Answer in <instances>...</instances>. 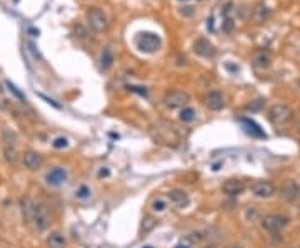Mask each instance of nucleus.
Masks as SVG:
<instances>
[{"mask_svg": "<svg viewBox=\"0 0 300 248\" xmlns=\"http://www.w3.org/2000/svg\"><path fill=\"white\" fill-rule=\"evenodd\" d=\"M194 235H197V233H194ZM188 240H195V237H188ZM202 240V237H197V242Z\"/></svg>", "mask_w": 300, "mask_h": 248, "instance_id": "obj_32", "label": "nucleus"}, {"mask_svg": "<svg viewBox=\"0 0 300 248\" xmlns=\"http://www.w3.org/2000/svg\"><path fill=\"white\" fill-rule=\"evenodd\" d=\"M154 225H155V220H154V218H152V217H145V222H144V225H142L144 233H147L148 230H152Z\"/></svg>", "mask_w": 300, "mask_h": 248, "instance_id": "obj_27", "label": "nucleus"}, {"mask_svg": "<svg viewBox=\"0 0 300 248\" xmlns=\"http://www.w3.org/2000/svg\"><path fill=\"white\" fill-rule=\"evenodd\" d=\"M288 217L282 213H268L262 218V228L268 233H278L288 225Z\"/></svg>", "mask_w": 300, "mask_h": 248, "instance_id": "obj_1", "label": "nucleus"}, {"mask_svg": "<svg viewBox=\"0 0 300 248\" xmlns=\"http://www.w3.org/2000/svg\"><path fill=\"white\" fill-rule=\"evenodd\" d=\"M4 157H5V160H7L8 163H12V165H15V163H17V160H18V152H17V148L12 147V145H5V147H4Z\"/></svg>", "mask_w": 300, "mask_h": 248, "instance_id": "obj_21", "label": "nucleus"}, {"mask_svg": "<svg viewBox=\"0 0 300 248\" xmlns=\"http://www.w3.org/2000/svg\"><path fill=\"white\" fill-rule=\"evenodd\" d=\"M298 197H300V188H298Z\"/></svg>", "mask_w": 300, "mask_h": 248, "instance_id": "obj_37", "label": "nucleus"}, {"mask_svg": "<svg viewBox=\"0 0 300 248\" xmlns=\"http://www.w3.org/2000/svg\"><path fill=\"white\" fill-rule=\"evenodd\" d=\"M24 165L28 168V170H38L40 167L44 165V157L40 155L38 152H27L24 153Z\"/></svg>", "mask_w": 300, "mask_h": 248, "instance_id": "obj_13", "label": "nucleus"}, {"mask_svg": "<svg viewBox=\"0 0 300 248\" xmlns=\"http://www.w3.org/2000/svg\"><path fill=\"white\" fill-rule=\"evenodd\" d=\"M194 50H195L197 55L204 57V58H212V57H215V53H217L214 43H210V40H207V38H204V37H200V38L195 40Z\"/></svg>", "mask_w": 300, "mask_h": 248, "instance_id": "obj_7", "label": "nucleus"}, {"mask_svg": "<svg viewBox=\"0 0 300 248\" xmlns=\"http://www.w3.org/2000/svg\"><path fill=\"white\" fill-rule=\"evenodd\" d=\"M222 30L225 33H230L234 30V20L230 17H225V20L222 22Z\"/></svg>", "mask_w": 300, "mask_h": 248, "instance_id": "obj_26", "label": "nucleus"}, {"mask_svg": "<svg viewBox=\"0 0 300 248\" xmlns=\"http://www.w3.org/2000/svg\"><path fill=\"white\" fill-rule=\"evenodd\" d=\"M7 87L10 88V90H12L14 93H15V95H17L18 98H20V100H25V97H24V93H20L18 90H17V87H15L14 85V83H10V82H7Z\"/></svg>", "mask_w": 300, "mask_h": 248, "instance_id": "obj_30", "label": "nucleus"}, {"mask_svg": "<svg viewBox=\"0 0 300 248\" xmlns=\"http://www.w3.org/2000/svg\"><path fill=\"white\" fill-rule=\"evenodd\" d=\"M184 2H187V0H184Z\"/></svg>", "mask_w": 300, "mask_h": 248, "instance_id": "obj_38", "label": "nucleus"}, {"mask_svg": "<svg viewBox=\"0 0 300 248\" xmlns=\"http://www.w3.org/2000/svg\"><path fill=\"white\" fill-rule=\"evenodd\" d=\"M284 197H285V200H288V202H294L295 198L298 197V187L295 185V183H287V185L284 187Z\"/></svg>", "mask_w": 300, "mask_h": 248, "instance_id": "obj_20", "label": "nucleus"}, {"mask_svg": "<svg viewBox=\"0 0 300 248\" xmlns=\"http://www.w3.org/2000/svg\"><path fill=\"white\" fill-rule=\"evenodd\" d=\"M245 190V183L242 180H237V178H230V180L224 182L222 185V192L228 197H237L240 193H244Z\"/></svg>", "mask_w": 300, "mask_h": 248, "instance_id": "obj_10", "label": "nucleus"}, {"mask_svg": "<svg viewBox=\"0 0 300 248\" xmlns=\"http://www.w3.org/2000/svg\"><path fill=\"white\" fill-rule=\"evenodd\" d=\"M252 192H254V195L258 198H270L275 193V187L267 180H260V182H255L252 185Z\"/></svg>", "mask_w": 300, "mask_h": 248, "instance_id": "obj_8", "label": "nucleus"}, {"mask_svg": "<svg viewBox=\"0 0 300 248\" xmlns=\"http://www.w3.org/2000/svg\"><path fill=\"white\" fill-rule=\"evenodd\" d=\"M87 22H88L90 28L95 32H105L108 27L107 15L104 13V10H100V8H97V7L90 8V10L87 12Z\"/></svg>", "mask_w": 300, "mask_h": 248, "instance_id": "obj_3", "label": "nucleus"}, {"mask_svg": "<svg viewBox=\"0 0 300 248\" xmlns=\"http://www.w3.org/2000/svg\"><path fill=\"white\" fill-rule=\"evenodd\" d=\"M194 7H190V5H185V7H182L180 8V13H182L184 17H192L194 15Z\"/></svg>", "mask_w": 300, "mask_h": 248, "instance_id": "obj_29", "label": "nucleus"}, {"mask_svg": "<svg viewBox=\"0 0 300 248\" xmlns=\"http://www.w3.org/2000/svg\"><path fill=\"white\" fill-rule=\"evenodd\" d=\"M34 210H35V203L30 197H22L20 198V213H22V218L25 223H32L34 218Z\"/></svg>", "mask_w": 300, "mask_h": 248, "instance_id": "obj_11", "label": "nucleus"}, {"mask_svg": "<svg viewBox=\"0 0 300 248\" xmlns=\"http://www.w3.org/2000/svg\"><path fill=\"white\" fill-rule=\"evenodd\" d=\"M160 45H162V40H160V37L155 35V33H152V32L138 33V37H137L138 50H142L145 53H154L158 50Z\"/></svg>", "mask_w": 300, "mask_h": 248, "instance_id": "obj_2", "label": "nucleus"}, {"mask_svg": "<svg viewBox=\"0 0 300 248\" xmlns=\"http://www.w3.org/2000/svg\"><path fill=\"white\" fill-rule=\"evenodd\" d=\"M240 122H242V125L245 127V130H247L248 133H252L254 137H265L264 130H262V128H260L254 120H248V118H244V120H240Z\"/></svg>", "mask_w": 300, "mask_h": 248, "instance_id": "obj_19", "label": "nucleus"}, {"mask_svg": "<svg viewBox=\"0 0 300 248\" xmlns=\"http://www.w3.org/2000/svg\"><path fill=\"white\" fill-rule=\"evenodd\" d=\"M270 17V8L265 5V3H257L252 12V18L255 23H262Z\"/></svg>", "mask_w": 300, "mask_h": 248, "instance_id": "obj_15", "label": "nucleus"}, {"mask_svg": "<svg viewBox=\"0 0 300 248\" xmlns=\"http://www.w3.org/2000/svg\"><path fill=\"white\" fill-rule=\"evenodd\" d=\"M205 248H217V247H215V245H208V247H205Z\"/></svg>", "mask_w": 300, "mask_h": 248, "instance_id": "obj_36", "label": "nucleus"}, {"mask_svg": "<svg viewBox=\"0 0 300 248\" xmlns=\"http://www.w3.org/2000/svg\"><path fill=\"white\" fill-rule=\"evenodd\" d=\"M4 138H5V145H12V147H15V140H17V137L14 135L12 132H8L7 128H4Z\"/></svg>", "mask_w": 300, "mask_h": 248, "instance_id": "obj_25", "label": "nucleus"}, {"mask_svg": "<svg viewBox=\"0 0 300 248\" xmlns=\"http://www.w3.org/2000/svg\"><path fill=\"white\" fill-rule=\"evenodd\" d=\"M168 198H170V202H172L174 205H177V207H185L188 203L187 192L180 190V188H175V190L170 192L168 193Z\"/></svg>", "mask_w": 300, "mask_h": 248, "instance_id": "obj_17", "label": "nucleus"}, {"mask_svg": "<svg viewBox=\"0 0 300 248\" xmlns=\"http://www.w3.org/2000/svg\"><path fill=\"white\" fill-rule=\"evenodd\" d=\"M175 248H192V247H190V245H182V243H180V245H177Z\"/></svg>", "mask_w": 300, "mask_h": 248, "instance_id": "obj_33", "label": "nucleus"}, {"mask_svg": "<svg viewBox=\"0 0 300 248\" xmlns=\"http://www.w3.org/2000/svg\"><path fill=\"white\" fill-rule=\"evenodd\" d=\"M228 248H242V247H238V245H232V247H228Z\"/></svg>", "mask_w": 300, "mask_h": 248, "instance_id": "obj_35", "label": "nucleus"}, {"mask_svg": "<svg viewBox=\"0 0 300 248\" xmlns=\"http://www.w3.org/2000/svg\"><path fill=\"white\" fill-rule=\"evenodd\" d=\"M47 245L50 248H65V245H67V240H65V237L62 235V233L52 232L47 237Z\"/></svg>", "mask_w": 300, "mask_h": 248, "instance_id": "obj_18", "label": "nucleus"}, {"mask_svg": "<svg viewBox=\"0 0 300 248\" xmlns=\"http://www.w3.org/2000/svg\"><path fill=\"white\" fill-rule=\"evenodd\" d=\"M67 145H68V142H67V138H64V137L55 138V142H54V147L55 148H65Z\"/></svg>", "mask_w": 300, "mask_h": 248, "instance_id": "obj_28", "label": "nucleus"}, {"mask_svg": "<svg viewBox=\"0 0 300 248\" xmlns=\"http://www.w3.org/2000/svg\"><path fill=\"white\" fill-rule=\"evenodd\" d=\"M270 63H272V55H270V52H267V50H258L257 53H254L252 65L255 68H258V70H264V68L270 67Z\"/></svg>", "mask_w": 300, "mask_h": 248, "instance_id": "obj_14", "label": "nucleus"}, {"mask_svg": "<svg viewBox=\"0 0 300 248\" xmlns=\"http://www.w3.org/2000/svg\"><path fill=\"white\" fill-rule=\"evenodd\" d=\"M114 62H115V55H114L112 48H110V47L104 48L102 55H100V70H102V72L110 70V67L114 65Z\"/></svg>", "mask_w": 300, "mask_h": 248, "instance_id": "obj_16", "label": "nucleus"}, {"mask_svg": "<svg viewBox=\"0 0 300 248\" xmlns=\"http://www.w3.org/2000/svg\"><path fill=\"white\" fill-rule=\"evenodd\" d=\"M224 105H225V100L220 92L207 93V97H205V107L207 108H210V110H214V112H218V110H222Z\"/></svg>", "mask_w": 300, "mask_h": 248, "instance_id": "obj_12", "label": "nucleus"}, {"mask_svg": "<svg viewBox=\"0 0 300 248\" xmlns=\"http://www.w3.org/2000/svg\"><path fill=\"white\" fill-rule=\"evenodd\" d=\"M108 175V170H100L98 177H107Z\"/></svg>", "mask_w": 300, "mask_h": 248, "instance_id": "obj_31", "label": "nucleus"}, {"mask_svg": "<svg viewBox=\"0 0 300 248\" xmlns=\"http://www.w3.org/2000/svg\"><path fill=\"white\" fill-rule=\"evenodd\" d=\"M67 170L65 168H62V167H55V168H52L48 173H47V183L48 185H52V187H60L62 183H65L67 182Z\"/></svg>", "mask_w": 300, "mask_h": 248, "instance_id": "obj_9", "label": "nucleus"}, {"mask_svg": "<svg viewBox=\"0 0 300 248\" xmlns=\"http://www.w3.org/2000/svg\"><path fill=\"white\" fill-rule=\"evenodd\" d=\"M32 223L38 232L47 230L50 227V213H48V208L45 207L44 203H37V205H35Z\"/></svg>", "mask_w": 300, "mask_h": 248, "instance_id": "obj_4", "label": "nucleus"}, {"mask_svg": "<svg viewBox=\"0 0 300 248\" xmlns=\"http://www.w3.org/2000/svg\"><path fill=\"white\" fill-rule=\"evenodd\" d=\"M90 195H92V190L87 185H80L77 190H75V198L77 200H88Z\"/></svg>", "mask_w": 300, "mask_h": 248, "instance_id": "obj_23", "label": "nucleus"}, {"mask_svg": "<svg viewBox=\"0 0 300 248\" xmlns=\"http://www.w3.org/2000/svg\"><path fill=\"white\" fill-rule=\"evenodd\" d=\"M165 208H167V200H165V198H155V200L152 202V210L154 212H164Z\"/></svg>", "mask_w": 300, "mask_h": 248, "instance_id": "obj_24", "label": "nucleus"}, {"mask_svg": "<svg viewBox=\"0 0 300 248\" xmlns=\"http://www.w3.org/2000/svg\"><path fill=\"white\" fill-rule=\"evenodd\" d=\"M195 118H197V112L192 107H184L180 110V120L182 122H194Z\"/></svg>", "mask_w": 300, "mask_h": 248, "instance_id": "obj_22", "label": "nucleus"}, {"mask_svg": "<svg viewBox=\"0 0 300 248\" xmlns=\"http://www.w3.org/2000/svg\"><path fill=\"white\" fill-rule=\"evenodd\" d=\"M295 87H297V88H298V92H300V80H298L297 83H295Z\"/></svg>", "mask_w": 300, "mask_h": 248, "instance_id": "obj_34", "label": "nucleus"}, {"mask_svg": "<svg viewBox=\"0 0 300 248\" xmlns=\"http://www.w3.org/2000/svg\"><path fill=\"white\" fill-rule=\"evenodd\" d=\"M268 115H270V120H272L275 125H282V123H287L290 118H292V108L278 103V105H274L270 108Z\"/></svg>", "mask_w": 300, "mask_h": 248, "instance_id": "obj_6", "label": "nucleus"}, {"mask_svg": "<svg viewBox=\"0 0 300 248\" xmlns=\"http://www.w3.org/2000/svg\"><path fill=\"white\" fill-rule=\"evenodd\" d=\"M190 100L188 93L187 92H182V90H172L165 95L164 102H165V107L167 108H184L187 107V103Z\"/></svg>", "mask_w": 300, "mask_h": 248, "instance_id": "obj_5", "label": "nucleus"}]
</instances>
